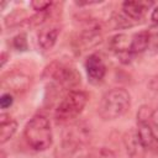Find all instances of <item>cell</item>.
Wrapping results in <instances>:
<instances>
[{
  "label": "cell",
  "instance_id": "cell-1",
  "mask_svg": "<svg viewBox=\"0 0 158 158\" xmlns=\"http://www.w3.org/2000/svg\"><path fill=\"white\" fill-rule=\"evenodd\" d=\"M23 137L30 148L36 152H43L52 146L53 132L49 120L41 114L35 115L25 126Z\"/></svg>",
  "mask_w": 158,
  "mask_h": 158
},
{
  "label": "cell",
  "instance_id": "cell-2",
  "mask_svg": "<svg viewBox=\"0 0 158 158\" xmlns=\"http://www.w3.org/2000/svg\"><path fill=\"white\" fill-rule=\"evenodd\" d=\"M131 106L130 93L123 88H114L104 94L100 100L98 112L105 121L116 120L125 115Z\"/></svg>",
  "mask_w": 158,
  "mask_h": 158
},
{
  "label": "cell",
  "instance_id": "cell-3",
  "mask_svg": "<svg viewBox=\"0 0 158 158\" xmlns=\"http://www.w3.org/2000/svg\"><path fill=\"white\" fill-rule=\"evenodd\" d=\"M43 78L49 79L57 88L68 91L74 90L80 84V74L74 65L63 62H52L44 69Z\"/></svg>",
  "mask_w": 158,
  "mask_h": 158
},
{
  "label": "cell",
  "instance_id": "cell-4",
  "mask_svg": "<svg viewBox=\"0 0 158 158\" xmlns=\"http://www.w3.org/2000/svg\"><path fill=\"white\" fill-rule=\"evenodd\" d=\"M88 94L83 90H70L59 101L54 111V117L58 122L65 123L77 118L84 110L88 102Z\"/></svg>",
  "mask_w": 158,
  "mask_h": 158
},
{
  "label": "cell",
  "instance_id": "cell-5",
  "mask_svg": "<svg viewBox=\"0 0 158 158\" xmlns=\"http://www.w3.org/2000/svg\"><path fill=\"white\" fill-rule=\"evenodd\" d=\"M90 139V132L88 127L77 123L73 125L70 128H68L62 138L60 144L57 148V153L59 152L58 158H68L72 154H74L78 149H80L84 144L88 143Z\"/></svg>",
  "mask_w": 158,
  "mask_h": 158
},
{
  "label": "cell",
  "instance_id": "cell-6",
  "mask_svg": "<svg viewBox=\"0 0 158 158\" xmlns=\"http://www.w3.org/2000/svg\"><path fill=\"white\" fill-rule=\"evenodd\" d=\"M152 109L147 105H143L139 107L137 112V133L143 142L147 151L151 152H158V137L154 133L153 126L151 123V116H152Z\"/></svg>",
  "mask_w": 158,
  "mask_h": 158
},
{
  "label": "cell",
  "instance_id": "cell-7",
  "mask_svg": "<svg viewBox=\"0 0 158 158\" xmlns=\"http://www.w3.org/2000/svg\"><path fill=\"white\" fill-rule=\"evenodd\" d=\"M85 72H86L88 81L90 84L93 85L101 84L106 75V65L102 58L96 53L90 54L85 60Z\"/></svg>",
  "mask_w": 158,
  "mask_h": 158
},
{
  "label": "cell",
  "instance_id": "cell-8",
  "mask_svg": "<svg viewBox=\"0 0 158 158\" xmlns=\"http://www.w3.org/2000/svg\"><path fill=\"white\" fill-rule=\"evenodd\" d=\"M1 85L5 89H9L12 93L21 94L28 90L31 86V77L22 72H9L2 77Z\"/></svg>",
  "mask_w": 158,
  "mask_h": 158
},
{
  "label": "cell",
  "instance_id": "cell-9",
  "mask_svg": "<svg viewBox=\"0 0 158 158\" xmlns=\"http://www.w3.org/2000/svg\"><path fill=\"white\" fill-rule=\"evenodd\" d=\"M130 44H131V38L125 33L115 35L109 41L110 49L117 56L120 62L125 64H128L133 57V54L130 52Z\"/></svg>",
  "mask_w": 158,
  "mask_h": 158
},
{
  "label": "cell",
  "instance_id": "cell-10",
  "mask_svg": "<svg viewBox=\"0 0 158 158\" xmlns=\"http://www.w3.org/2000/svg\"><path fill=\"white\" fill-rule=\"evenodd\" d=\"M123 144L128 158H146L147 148L136 130H130L123 136Z\"/></svg>",
  "mask_w": 158,
  "mask_h": 158
},
{
  "label": "cell",
  "instance_id": "cell-11",
  "mask_svg": "<svg viewBox=\"0 0 158 158\" xmlns=\"http://www.w3.org/2000/svg\"><path fill=\"white\" fill-rule=\"evenodd\" d=\"M153 5L152 1H123L122 2V14L131 21L137 22L139 21L146 11Z\"/></svg>",
  "mask_w": 158,
  "mask_h": 158
},
{
  "label": "cell",
  "instance_id": "cell-12",
  "mask_svg": "<svg viewBox=\"0 0 158 158\" xmlns=\"http://www.w3.org/2000/svg\"><path fill=\"white\" fill-rule=\"evenodd\" d=\"M60 33V28L57 25H49L42 27L38 32V46L43 51H49L57 42V38Z\"/></svg>",
  "mask_w": 158,
  "mask_h": 158
},
{
  "label": "cell",
  "instance_id": "cell-13",
  "mask_svg": "<svg viewBox=\"0 0 158 158\" xmlns=\"http://www.w3.org/2000/svg\"><path fill=\"white\" fill-rule=\"evenodd\" d=\"M17 130V122L10 115L2 112L0 115V143L5 144L12 138Z\"/></svg>",
  "mask_w": 158,
  "mask_h": 158
},
{
  "label": "cell",
  "instance_id": "cell-14",
  "mask_svg": "<svg viewBox=\"0 0 158 158\" xmlns=\"http://www.w3.org/2000/svg\"><path fill=\"white\" fill-rule=\"evenodd\" d=\"M80 42L85 47H94L101 42V31L100 26L96 23H91L88 27H85L80 35Z\"/></svg>",
  "mask_w": 158,
  "mask_h": 158
},
{
  "label": "cell",
  "instance_id": "cell-15",
  "mask_svg": "<svg viewBox=\"0 0 158 158\" xmlns=\"http://www.w3.org/2000/svg\"><path fill=\"white\" fill-rule=\"evenodd\" d=\"M149 48V33L148 31H141L135 33L131 37V44H130V52L135 56L138 53H142Z\"/></svg>",
  "mask_w": 158,
  "mask_h": 158
},
{
  "label": "cell",
  "instance_id": "cell-16",
  "mask_svg": "<svg viewBox=\"0 0 158 158\" xmlns=\"http://www.w3.org/2000/svg\"><path fill=\"white\" fill-rule=\"evenodd\" d=\"M147 31L149 33V47L158 52V23L152 25Z\"/></svg>",
  "mask_w": 158,
  "mask_h": 158
},
{
  "label": "cell",
  "instance_id": "cell-17",
  "mask_svg": "<svg viewBox=\"0 0 158 158\" xmlns=\"http://www.w3.org/2000/svg\"><path fill=\"white\" fill-rule=\"evenodd\" d=\"M30 5L33 10L42 14V12H47L51 9V6L53 5V2L52 1H43V0H33L30 2Z\"/></svg>",
  "mask_w": 158,
  "mask_h": 158
},
{
  "label": "cell",
  "instance_id": "cell-18",
  "mask_svg": "<svg viewBox=\"0 0 158 158\" xmlns=\"http://www.w3.org/2000/svg\"><path fill=\"white\" fill-rule=\"evenodd\" d=\"M12 46H14V48L17 49V51H26L27 47H28L26 35H25V33H20V35L15 36L14 40H12Z\"/></svg>",
  "mask_w": 158,
  "mask_h": 158
},
{
  "label": "cell",
  "instance_id": "cell-19",
  "mask_svg": "<svg viewBox=\"0 0 158 158\" xmlns=\"http://www.w3.org/2000/svg\"><path fill=\"white\" fill-rule=\"evenodd\" d=\"M14 104V98L10 93H4L1 96H0V107L1 109H9L11 105Z\"/></svg>",
  "mask_w": 158,
  "mask_h": 158
},
{
  "label": "cell",
  "instance_id": "cell-20",
  "mask_svg": "<svg viewBox=\"0 0 158 158\" xmlns=\"http://www.w3.org/2000/svg\"><path fill=\"white\" fill-rule=\"evenodd\" d=\"M95 158H116V154H115L114 151H111V149H109L106 147H102L96 152V157Z\"/></svg>",
  "mask_w": 158,
  "mask_h": 158
},
{
  "label": "cell",
  "instance_id": "cell-21",
  "mask_svg": "<svg viewBox=\"0 0 158 158\" xmlns=\"http://www.w3.org/2000/svg\"><path fill=\"white\" fill-rule=\"evenodd\" d=\"M151 123L152 126H154L158 130V109L152 111V116H151Z\"/></svg>",
  "mask_w": 158,
  "mask_h": 158
},
{
  "label": "cell",
  "instance_id": "cell-22",
  "mask_svg": "<svg viewBox=\"0 0 158 158\" xmlns=\"http://www.w3.org/2000/svg\"><path fill=\"white\" fill-rule=\"evenodd\" d=\"M151 20L154 22V23H158V5L152 10V14H151Z\"/></svg>",
  "mask_w": 158,
  "mask_h": 158
},
{
  "label": "cell",
  "instance_id": "cell-23",
  "mask_svg": "<svg viewBox=\"0 0 158 158\" xmlns=\"http://www.w3.org/2000/svg\"><path fill=\"white\" fill-rule=\"evenodd\" d=\"M6 60H7V53L6 52H2L1 53V67H4L5 65V63H6Z\"/></svg>",
  "mask_w": 158,
  "mask_h": 158
}]
</instances>
